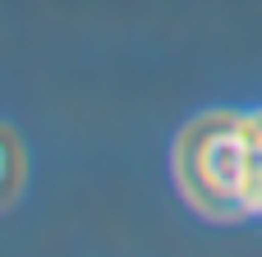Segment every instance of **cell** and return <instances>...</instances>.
I'll use <instances>...</instances> for the list:
<instances>
[{"label": "cell", "mask_w": 262, "mask_h": 257, "mask_svg": "<svg viewBox=\"0 0 262 257\" xmlns=\"http://www.w3.org/2000/svg\"><path fill=\"white\" fill-rule=\"evenodd\" d=\"M28 193V147L23 138L0 120V216L14 212Z\"/></svg>", "instance_id": "7a4b0ae2"}, {"label": "cell", "mask_w": 262, "mask_h": 257, "mask_svg": "<svg viewBox=\"0 0 262 257\" xmlns=\"http://www.w3.org/2000/svg\"><path fill=\"white\" fill-rule=\"evenodd\" d=\"M170 175L184 207L203 221H262V110L193 115L170 143Z\"/></svg>", "instance_id": "6da1fadb"}]
</instances>
